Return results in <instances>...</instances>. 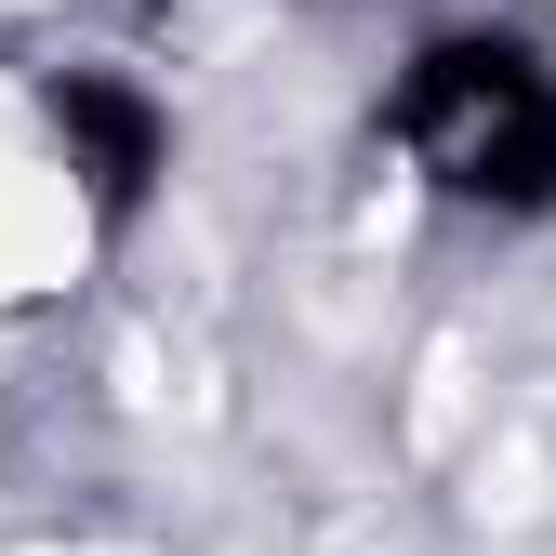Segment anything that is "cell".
<instances>
[{"mask_svg": "<svg viewBox=\"0 0 556 556\" xmlns=\"http://www.w3.org/2000/svg\"><path fill=\"white\" fill-rule=\"evenodd\" d=\"M40 106H53V132H66V160L93 173V213H132V199L160 186V106H147V93H119V80H53Z\"/></svg>", "mask_w": 556, "mask_h": 556, "instance_id": "cell-2", "label": "cell"}, {"mask_svg": "<svg viewBox=\"0 0 556 556\" xmlns=\"http://www.w3.org/2000/svg\"><path fill=\"white\" fill-rule=\"evenodd\" d=\"M530 93H543L530 40H425V53H410V80H397V106H384V132H397L438 186H464V160L491 147Z\"/></svg>", "mask_w": 556, "mask_h": 556, "instance_id": "cell-1", "label": "cell"}, {"mask_svg": "<svg viewBox=\"0 0 556 556\" xmlns=\"http://www.w3.org/2000/svg\"><path fill=\"white\" fill-rule=\"evenodd\" d=\"M464 199H491V213H556V80L464 160Z\"/></svg>", "mask_w": 556, "mask_h": 556, "instance_id": "cell-3", "label": "cell"}]
</instances>
